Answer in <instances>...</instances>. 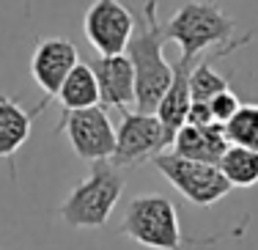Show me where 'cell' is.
<instances>
[{"label": "cell", "instance_id": "30bf717a", "mask_svg": "<svg viewBox=\"0 0 258 250\" xmlns=\"http://www.w3.org/2000/svg\"><path fill=\"white\" fill-rule=\"evenodd\" d=\"M94 77L99 83L102 105H110L124 113L126 105H135V69L129 64L126 52L118 55H99L91 64Z\"/></svg>", "mask_w": 258, "mask_h": 250}, {"label": "cell", "instance_id": "d6986e66", "mask_svg": "<svg viewBox=\"0 0 258 250\" xmlns=\"http://www.w3.org/2000/svg\"><path fill=\"white\" fill-rule=\"evenodd\" d=\"M187 124H195V127H204V124H214V115L209 110V102H195L189 105V113H187Z\"/></svg>", "mask_w": 258, "mask_h": 250}, {"label": "cell", "instance_id": "7c38bea8", "mask_svg": "<svg viewBox=\"0 0 258 250\" xmlns=\"http://www.w3.org/2000/svg\"><path fill=\"white\" fill-rule=\"evenodd\" d=\"M195 64H187V60H176L173 64V80H170L168 91L162 94L154 115L162 121L165 132H168V140L173 143L176 132L187 124V113L189 105H192V91H189V72H192Z\"/></svg>", "mask_w": 258, "mask_h": 250}, {"label": "cell", "instance_id": "52a82bcc", "mask_svg": "<svg viewBox=\"0 0 258 250\" xmlns=\"http://www.w3.org/2000/svg\"><path fill=\"white\" fill-rule=\"evenodd\" d=\"M58 132H66L75 154L85 162L110 160L115 151V127L107 118V110L99 105L83 107V110H66Z\"/></svg>", "mask_w": 258, "mask_h": 250}, {"label": "cell", "instance_id": "ba28073f", "mask_svg": "<svg viewBox=\"0 0 258 250\" xmlns=\"http://www.w3.org/2000/svg\"><path fill=\"white\" fill-rule=\"evenodd\" d=\"M83 30L99 55H118L135 33V17L118 0H94L83 17Z\"/></svg>", "mask_w": 258, "mask_h": 250}, {"label": "cell", "instance_id": "5bb4252c", "mask_svg": "<svg viewBox=\"0 0 258 250\" xmlns=\"http://www.w3.org/2000/svg\"><path fill=\"white\" fill-rule=\"evenodd\" d=\"M58 102H60L63 110H83V107L102 105L99 83H96V77H94L91 64H77L75 69L66 75V80L58 91Z\"/></svg>", "mask_w": 258, "mask_h": 250}, {"label": "cell", "instance_id": "e0dca14e", "mask_svg": "<svg viewBox=\"0 0 258 250\" xmlns=\"http://www.w3.org/2000/svg\"><path fill=\"white\" fill-rule=\"evenodd\" d=\"M225 135L233 146L258 151V105H242L225 124Z\"/></svg>", "mask_w": 258, "mask_h": 250}, {"label": "cell", "instance_id": "3957f363", "mask_svg": "<svg viewBox=\"0 0 258 250\" xmlns=\"http://www.w3.org/2000/svg\"><path fill=\"white\" fill-rule=\"evenodd\" d=\"M121 234L151 250H187L192 245H212V242L223 239V236L184 239L176 206L168 195H140V198H132L124 212Z\"/></svg>", "mask_w": 258, "mask_h": 250}, {"label": "cell", "instance_id": "277c9868", "mask_svg": "<svg viewBox=\"0 0 258 250\" xmlns=\"http://www.w3.org/2000/svg\"><path fill=\"white\" fill-rule=\"evenodd\" d=\"M124 193V173L110 160L91 162V173L72 187L60 204V217L72 228H102Z\"/></svg>", "mask_w": 258, "mask_h": 250}, {"label": "cell", "instance_id": "6da1fadb", "mask_svg": "<svg viewBox=\"0 0 258 250\" xmlns=\"http://www.w3.org/2000/svg\"><path fill=\"white\" fill-rule=\"evenodd\" d=\"M157 6L159 0H149L143 6L140 28L132 33L124 50L135 69V107L140 113H154L162 94L173 80V64H168V58H165L168 36L157 20Z\"/></svg>", "mask_w": 258, "mask_h": 250}, {"label": "cell", "instance_id": "5b68a950", "mask_svg": "<svg viewBox=\"0 0 258 250\" xmlns=\"http://www.w3.org/2000/svg\"><path fill=\"white\" fill-rule=\"evenodd\" d=\"M151 162L195 206H212L231 193L228 179L223 176V170L217 165L198 162V160H184V157L173 154V151H162Z\"/></svg>", "mask_w": 258, "mask_h": 250}, {"label": "cell", "instance_id": "7a4b0ae2", "mask_svg": "<svg viewBox=\"0 0 258 250\" xmlns=\"http://www.w3.org/2000/svg\"><path fill=\"white\" fill-rule=\"evenodd\" d=\"M165 28L168 41L179 44L181 50V60L195 64L206 50L217 47V50H239L242 44H247L250 36L244 39H233L236 33V20L228 17L220 6L214 3H184L173 17H170Z\"/></svg>", "mask_w": 258, "mask_h": 250}, {"label": "cell", "instance_id": "9c48e42d", "mask_svg": "<svg viewBox=\"0 0 258 250\" xmlns=\"http://www.w3.org/2000/svg\"><path fill=\"white\" fill-rule=\"evenodd\" d=\"M80 64L77 47L72 44L69 39H41L33 50V58H30V75H33L36 85L44 91V105L52 102L58 96L60 85H63L66 75Z\"/></svg>", "mask_w": 258, "mask_h": 250}, {"label": "cell", "instance_id": "ffe728a7", "mask_svg": "<svg viewBox=\"0 0 258 250\" xmlns=\"http://www.w3.org/2000/svg\"><path fill=\"white\" fill-rule=\"evenodd\" d=\"M25 11H30V0H28V6H25Z\"/></svg>", "mask_w": 258, "mask_h": 250}, {"label": "cell", "instance_id": "9a60e30c", "mask_svg": "<svg viewBox=\"0 0 258 250\" xmlns=\"http://www.w3.org/2000/svg\"><path fill=\"white\" fill-rule=\"evenodd\" d=\"M217 168L228 179L231 187H253L258 184V151L244 149V146H228L220 157Z\"/></svg>", "mask_w": 258, "mask_h": 250}, {"label": "cell", "instance_id": "8fae6325", "mask_svg": "<svg viewBox=\"0 0 258 250\" xmlns=\"http://www.w3.org/2000/svg\"><path fill=\"white\" fill-rule=\"evenodd\" d=\"M231 146L228 135H225V124H184L176 132L170 151L184 157V160H198V162H209V165H217L220 157L225 154V149Z\"/></svg>", "mask_w": 258, "mask_h": 250}, {"label": "cell", "instance_id": "8992f818", "mask_svg": "<svg viewBox=\"0 0 258 250\" xmlns=\"http://www.w3.org/2000/svg\"><path fill=\"white\" fill-rule=\"evenodd\" d=\"M165 149H170V140L162 121L154 113H140V110L121 113V124L115 130V151L110 157V162L115 168L132 170L143 162L154 160Z\"/></svg>", "mask_w": 258, "mask_h": 250}, {"label": "cell", "instance_id": "2e32d148", "mask_svg": "<svg viewBox=\"0 0 258 250\" xmlns=\"http://www.w3.org/2000/svg\"><path fill=\"white\" fill-rule=\"evenodd\" d=\"M228 88V80L212 66V58H201L189 72V91L195 102H209L214 94Z\"/></svg>", "mask_w": 258, "mask_h": 250}, {"label": "cell", "instance_id": "ac0fdd59", "mask_svg": "<svg viewBox=\"0 0 258 250\" xmlns=\"http://www.w3.org/2000/svg\"><path fill=\"white\" fill-rule=\"evenodd\" d=\"M239 107H242V102H239V96L233 94L231 88L220 91V94H214L212 99H209V110H212L217 124H228L233 115H236Z\"/></svg>", "mask_w": 258, "mask_h": 250}, {"label": "cell", "instance_id": "4fadbf2b", "mask_svg": "<svg viewBox=\"0 0 258 250\" xmlns=\"http://www.w3.org/2000/svg\"><path fill=\"white\" fill-rule=\"evenodd\" d=\"M44 102L33 110H25L22 105H17L11 96L0 94V157L9 160V165H14V154L28 143L30 138V127H33V118L44 110Z\"/></svg>", "mask_w": 258, "mask_h": 250}]
</instances>
